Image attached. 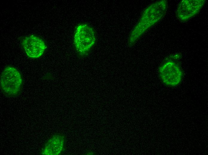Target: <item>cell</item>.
I'll return each instance as SVG.
<instances>
[{
    "mask_svg": "<svg viewBox=\"0 0 208 155\" xmlns=\"http://www.w3.org/2000/svg\"><path fill=\"white\" fill-rule=\"evenodd\" d=\"M167 9L166 0L157 1L147 7L131 32L128 41L129 46L134 45L145 32L160 20L165 15Z\"/></svg>",
    "mask_w": 208,
    "mask_h": 155,
    "instance_id": "obj_1",
    "label": "cell"
},
{
    "mask_svg": "<svg viewBox=\"0 0 208 155\" xmlns=\"http://www.w3.org/2000/svg\"><path fill=\"white\" fill-rule=\"evenodd\" d=\"M96 41L95 31L87 24H81L76 27L74 36L73 43L78 55L85 56L95 44Z\"/></svg>",
    "mask_w": 208,
    "mask_h": 155,
    "instance_id": "obj_2",
    "label": "cell"
},
{
    "mask_svg": "<svg viewBox=\"0 0 208 155\" xmlns=\"http://www.w3.org/2000/svg\"><path fill=\"white\" fill-rule=\"evenodd\" d=\"M23 79L19 71L15 67L8 66L2 71L0 76L1 91L8 97L17 96L21 91Z\"/></svg>",
    "mask_w": 208,
    "mask_h": 155,
    "instance_id": "obj_3",
    "label": "cell"
},
{
    "mask_svg": "<svg viewBox=\"0 0 208 155\" xmlns=\"http://www.w3.org/2000/svg\"><path fill=\"white\" fill-rule=\"evenodd\" d=\"M160 78L167 86L179 85L182 79L183 72L178 63L172 58L165 61L159 69Z\"/></svg>",
    "mask_w": 208,
    "mask_h": 155,
    "instance_id": "obj_4",
    "label": "cell"
},
{
    "mask_svg": "<svg viewBox=\"0 0 208 155\" xmlns=\"http://www.w3.org/2000/svg\"><path fill=\"white\" fill-rule=\"evenodd\" d=\"M21 44L27 55L31 58L40 57L46 48L44 40L33 35L23 38L22 40Z\"/></svg>",
    "mask_w": 208,
    "mask_h": 155,
    "instance_id": "obj_5",
    "label": "cell"
},
{
    "mask_svg": "<svg viewBox=\"0 0 208 155\" xmlns=\"http://www.w3.org/2000/svg\"><path fill=\"white\" fill-rule=\"evenodd\" d=\"M205 2V0H182L177 8L176 17L182 21L188 20L199 12Z\"/></svg>",
    "mask_w": 208,
    "mask_h": 155,
    "instance_id": "obj_6",
    "label": "cell"
},
{
    "mask_svg": "<svg viewBox=\"0 0 208 155\" xmlns=\"http://www.w3.org/2000/svg\"><path fill=\"white\" fill-rule=\"evenodd\" d=\"M66 137L61 133L53 135L45 142L40 151L42 155H59L65 149Z\"/></svg>",
    "mask_w": 208,
    "mask_h": 155,
    "instance_id": "obj_7",
    "label": "cell"
}]
</instances>
